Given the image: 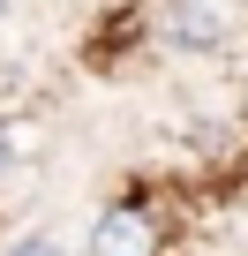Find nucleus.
Masks as SVG:
<instances>
[{"instance_id": "nucleus-1", "label": "nucleus", "mask_w": 248, "mask_h": 256, "mask_svg": "<svg viewBox=\"0 0 248 256\" xmlns=\"http://www.w3.org/2000/svg\"><path fill=\"white\" fill-rule=\"evenodd\" d=\"M90 256H158V218L143 204H113L90 226Z\"/></svg>"}, {"instance_id": "nucleus-5", "label": "nucleus", "mask_w": 248, "mask_h": 256, "mask_svg": "<svg viewBox=\"0 0 248 256\" xmlns=\"http://www.w3.org/2000/svg\"><path fill=\"white\" fill-rule=\"evenodd\" d=\"M0 16H8V0H0Z\"/></svg>"}, {"instance_id": "nucleus-3", "label": "nucleus", "mask_w": 248, "mask_h": 256, "mask_svg": "<svg viewBox=\"0 0 248 256\" xmlns=\"http://www.w3.org/2000/svg\"><path fill=\"white\" fill-rule=\"evenodd\" d=\"M8 256H68V248H60V241H45V234H30V241H15Z\"/></svg>"}, {"instance_id": "nucleus-2", "label": "nucleus", "mask_w": 248, "mask_h": 256, "mask_svg": "<svg viewBox=\"0 0 248 256\" xmlns=\"http://www.w3.org/2000/svg\"><path fill=\"white\" fill-rule=\"evenodd\" d=\"M158 30L181 53H218L226 46V16L211 8V0H158Z\"/></svg>"}, {"instance_id": "nucleus-4", "label": "nucleus", "mask_w": 248, "mask_h": 256, "mask_svg": "<svg viewBox=\"0 0 248 256\" xmlns=\"http://www.w3.org/2000/svg\"><path fill=\"white\" fill-rule=\"evenodd\" d=\"M8 158H15V136H8V128H0V174H8Z\"/></svg>"}]
</instances>
